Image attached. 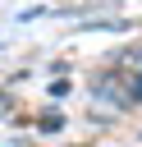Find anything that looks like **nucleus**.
I'll list each match as a JSON object with an SVG mask.
<instances>
[{
	"label": "nucleus",
	"instance_id": "f257e3e1",
	"mask_svg": "<svg viewBox=\"0 0 142 147\" xmlns=\"http://www.w3.org/2000/svg\"><path fill=\"white\" fill-rule=\"evenodd\" d=\"M0 106H5V92H0Z\"/></svg>",
	"mask_w": 142,
	"mask_h": 147
}]
</instances>
